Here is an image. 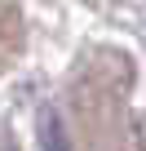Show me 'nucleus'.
I'll use <instances>...</instances> for the list:
<instances>
[{
  "label": "nucleus",
  "instance_id": "nucleus-1",
  "mask_svg": "<svg viewBox=\"0 0 146 151\" xmlns=\"http://www.w3.org/2000/svg\"><path fill=\"white\" fill-rule=\"evenodd\" d=\"M40 151H71V138H66L58 111H49V107L40 111Z\"/></svg>",
  "mask_w": 146,
  "mask_h": 151
}]
</instances>
